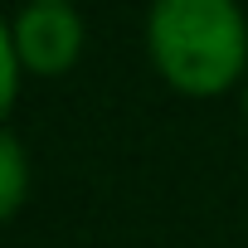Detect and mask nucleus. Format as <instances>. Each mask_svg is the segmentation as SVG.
I'll return each instance as SVG.
<instances>
[{"label":"nucleus","instance_id":"obj_1","mask_svg":"<svg viewBox=\"0 0 248 248\" xmlns=\"http://www.w3.org/2000/svg\"><path fill=\"white\" fill-rule=\"evenodd\" d=\"M146 49L185 97H219L248 63V25L233 0H151Z\"/></svg>","mask_w":248,"mask_h":248},{"label":"nucleus","instance_id":"obj_2","mask_svg":"<svg viewBox=\"0 0 248 248\" xmlns=\"http://www.w3.org/2000/svg\"><path fill=\"white\" fill-rule=\"evenodd\" d=\"M10 44L25 68L34 73H63L83 49V20L68 0H30L20 20L10 25Z\"/></svg>","mask_w":248,"mask_h":248},{"label":"nucleus","instance_id":"obj_3","mask_svg":"<svg viewBox=\"0 0 248 248\" xmlns=\"http://www.w3.org/2000/svg\"><path fill=\"white\" fill-rule=\"evenodd\" d=\"M0 166H5V219H15V209H20V200H25V151H20V141L5 132V141H0Z\"/></svg>","mask_w":248,"mask_h":248},{"label":"nucleus","instance_id":"obj_4","mask_svg":"<svg viewBox=\"0 0 248 248\" xmlns=\"http://www.w3.org/2000/svg\"><path fill=\"white\" fill-rule=\"evenodd\" d=\"M243 112H248V93H243Z\"/></svg>","mask_w":248,"mask_h":248}]
</instances>
